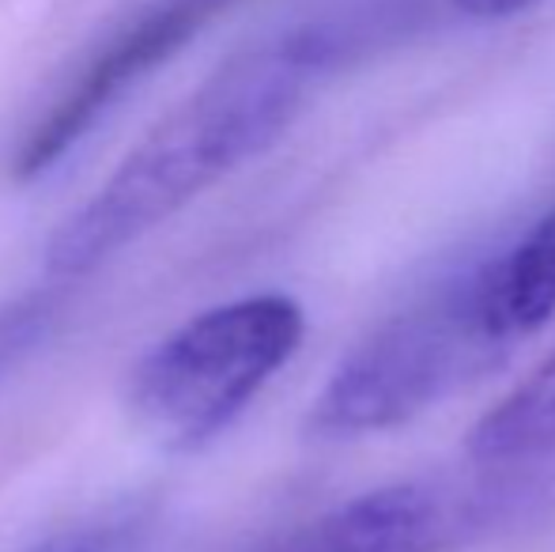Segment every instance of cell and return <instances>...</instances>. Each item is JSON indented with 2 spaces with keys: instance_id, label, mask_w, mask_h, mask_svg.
I'll use <instances>...</instances> for the list:
<instances>
[{
  "instance_id": "1",
  "label": "cell",
  "mask_w": 555,
  "mask_h": 552,
  "mask_svg": "<svg viewBox=\"0 0 555 552\" xmlns=\"http://www.w3.org/2000/svg\"><path fill=\"white\" fill-rule=\"evenodd\" d=\"M336 61L325 23L284 30L231 57L175 106L57 228L46 273L80 280L269 152Z\"/></svg>"
},
{
  "instance_id": "2",
  "label": "cell",
  "mask_w": 555,
  "mask_h": 552,
  "mask_svg": "<svg viewBox=\"0 0 555 552\" xmlns=\"http://www.w3.org/2000/svg\"><path fill=\"white\" fill-rule=\"evenodd\" d=\"M302 330V307L280 292L201 310L137 363L132 416L163 447L201 450L299 352Z\"/></svg>"
},
{
  "instance_id": "3",
  "label": "cell",
  "mask_w": 555,
  "mask_h": 552,
  "mask_svg": "<svg viewBox=\"0 0 555 552\" xmlns=\"http://www.w3.org/2000/svg\"><path fill=\"white\" fill-rule=\"evenodd\" d=\"M506 348L483 310L476 269L351 348L318 394L310 432L356 439L397 427L488 371Z\"/></svg>"
},
{
  "instance_id": "4",
  "label": "cell",
  "mask_w": 555,
  "mask_h": 552,
  "mask_svg": "<svg viewBox=\"0 0 555 552\" xmlns=\"http://www.w3.org/2000/svg\"><path fill=\"white\" fill-rule=\"evenodd\" d=\"M231 4L234 0H137L125 8L20 137L12 152L15 182H35L57 167L121 99L152 80Z\"/></svg>"
},
{
  "instance_id": "5",
  "label": "cell",
  "mask_w": 555,
  "mask_h": 552,
  "mask_svg": "<svg viewBox=\"0 0 555 552\" xmlns=\"http://www.w3.org/2000/svg\"><path fill=\"white\" fill-rule=\"evenodd\" d=\"M446 534L450 511L442 496L404 480L325 511L280 552H439Z\"/></svg>"
},
{
  "instance_id": "6",
  "label": "cell",
  "mask_w": 555,
  "mask_h": 552,
  "mask_svg": "<svg viewBox=\"0 0 555 552\" xmlns=\"http://www.w3.org/2000/svg\"><path fill=\"white\" fill-rule=\"evenodd\" d=\"M480 295L495 333L514 345L555 314V208L533 223L503 258L480 266Z\"/></svg>"
},
{
  "instance_id": "7",
  "label": "cell",
  "mask_w": 555,
  "mask_h": 552,
  "mask_svg": "<svg viewBox=\"0 0 555 552\" xmlns=\"http://www.w3.org/2000/svg\"><path fill=\"white\" fill-rule=\"evenodd\" d=\"M555 450V356L544 360L468 432V454L483 465L526 462Z\"/></svg>"
},
{
  "instance_id": "8",
  "label": "cell",
  "mask_w": 555,
  "mask_h": 552,
  "mask_svg": "<svg viewBox=\"0 0 555 552\" xmlns=\"http://www.w3.org/2000/svg\"><path fill=\"white\" fill-rule=\"evenodd\" d=\"M30 552H144V523L111 518V523L73 526Z\"/></svg>"
},
{
  "instance_id": "9",
  "label": "cell",
  "mask_w": 555,
  "mask_h": 552,
  "mask_svg": "<svg viewBox=\"0 0 555 552\" xmlns=\"http://www.w3.org/2000/svg\"><path fill=\"white\" fill-rule=\"evenodd\" d=\"M533 4H541V0H453V8H461L473 20H506V15H518Z\"/></svg>"
}]
</instances>
